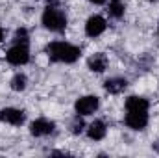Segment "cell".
I'll use <instances>...</instances> for the list:
<instances>
[{
	"instance_id": "cell-1",
	"label": "cell",
	"mask_w": 159,
	"mask_h": 158,
	"mask_svg": "<svg viewBox=\"0 0 159 158\" xmlns=\"http://www.w3.org/2000/svg\"><path fill=\"white\" fill-rule=\"evenodd\" d=\"M148 101L137 95L126 99V117L124 123L133 130H143L148 125Z\"/></svg>"
},
{
	"instance_id": "cell-2",
	"label": "cell",
	"mask_w": 159,
	"mask_h": 158,
	"mask_svg": "<svg viewBox=\"0 0 159 158\" xmlns=\"http://www.w3.org/2000/svg\"><path fill=\"white\" fill-rule=\"evenodd\" d=\"M44 52L48 54V58L52 62H61V63H74L81 56L80 47L65 43V41H54V43L46 45Z\"/></svg>"
},
{
	"instance_id": "cell-3",
	"label": "cell",
	"mask_w": 159,
	"mask_h": 158,
	"mask_svg": "<svg viewBox=\"0 0 159 158\" xmlns=\"http://www.w3.org/2000/svg\"><path fill=\"white\" fill-rule=\"evenodd\" d=\"M43 24L50 32H63L67 28V15L59 7L48 6L44 9V13H43Z\"/></svg>"
},
{
	"instance_id": "cell-4",
	"label": "cell",
	"mask_w": 159,
	"mask_h": 158,
	"mask_svg": "<svg viewBox=\"0 0 159 158\" xmlns=\"http://www.w3.org/2000/svg\"><path fill=\"white\" fill-rule=\"evenodd\" d=\"M6 60H7V63H11V65H24V63H28V60H30L28 45H19V43H15V45L6 52Z\"/></svg>"
},
{
	"instance_id": "cell-5",
	"label": "cell",
	"mask_w": 159,
	"mask_h": 158,
	"mask_svg": "<svg viewBox=\"0 0 159 158\" xmlns=\"http://www.w3.org/2000/svg\"><path fill=\"white\" fill-rule=\"evenodd\" d=\"M98 106H100V101L94 95H85V97L78 99L76 104H74L76 114H80V116H91L98 110Z\"/></svg>"
},
{
	"instance_id": "cell-6",
	"label": "cell",
	"mask_w": 159,
	"mask_h": 158,
	"mask_svg": "<svg viewBox=\"0 0 159 158\" xmlns=\"http://www.w3.org/2000/svg\"><path fill=\"white\" fill-rule=\"evenodd\" d=\"M106 28H107L106 19L100 17V15H93V17H89L87 24H85V34L89 37H98V36H102L106 32Z\"/></svg>"
},
{
	"instance_id": "cell-7",
	"label": "cell",
	"mask_w": 159,
	"mask_h": 158,
	"mask_svg": "<svg viewBox=\"0 0 159 158\" xmlns=\"http://www.w3.org/2000/svg\"><path fill=\"white\" fill-rule=\"evenodd\" d=\"M54 128H56V125H54V121H50V119H35L32 125H30V132H32V136H35V138H41V136H48V134H52L54 132Z\"/></svg>"
},
{
	"instance_id": "cell-8",
	"label": "cell",
	"mask_w": 159,
	"mask_h": 158,
	"mask_svg": "<svg viewBox=\"0 0 159 158\" xmlns=\"http://www.w3.org/2000/svg\"><path fill=\"white\" fill-rule=\"evenodd\" d=\"M24 119H26V114L22 110H17V108H4V110H0V121L2 123L19 126V125L24 123Z\"/></svg>"
},
{
	"instance_id": "cell-9",
	"label": "cell",
	"mask_w": 159,
	"mask_h": 158,
	"mask_svg": "<svg viewBox=\"0 0 159 158\" xmlns=\"http://www.w3.org/2000/svg\"><path fill=\"white\" fill-rule=\"evenodd\" d=\"M87 67H89L93 73H104L106 67H107V56L102 54V52L93 54V56L89 58V62H87Z\"/></svg>"
},
{
	"instance_id": "cell-10",
	"label": "cell",
	"mask_w": 159,
	"mask_h": 158,
	"mask_svg": "<svg viewBox=\"0 0 159 158\" xmlns=\"http://www.w3.org/2000/svg\"><path fill=\"white\" fill-rule=\"evenodd\" d=\"M106 132H107L106 123H104V121H100V119L93 121V123L89 125V128H87V136H89L91 140H94V141L104 140V138H106Z\"/></svg>"
},
{
	"instance_id": "cell-11",
	"label": "cell",
	"mask_w": 159,
	"mask_h": 158,
	"mask_svg": "<svg viewBox=\"0 0 159 158\" xmlns=\"http://www.w3.org/2000/svg\"><path fill=\"white\" fill-rule=\"evenodd\" d=\"M126 87H128V82L124 78H119V77L107 78L104 82V89H106L107 93H111V95H119V93H122Z\"/></svg>"
},
{
	"instance_id": "cell-12",
	"label": "cell",
	"mask_w": 159,
	"mask_h": 158,
	"mask_svg": "<svg viewBox=\"0 0 159 158\" xmlns=\"http://www.w3.org/2000/svg\"><path fill=\"white\" fill-rule=\"evenodd\" d=\"M124 11H126V6H124L122 0H109V6H107L109 17H113V19H122V17H124Z\"/></svg>"
},
{
	"instance_id": "cell-13",
	"label": "cell",
	"mask_w": 159,
	"mask_h": 158,
	"mask_svg": "<svg viewBox=\"0 0 159 158\" xmlns=\"http://www.w3.org/2000/svg\"><path fill=\"white\" fill-rule=\"evenodd\" d=\"M26 84H28V78H26V75H22V73H17L11 82H9V86H11V89L13 91H24L26 89Z\"/></svg>"
},
{
	"instance_id": "cell-14",
	"label": "cell",
	"mask_w": 159,
	"mask_h": 158,
	"mask_svg": "<svg viewBox=\"0 0 159 158\" xmlns=\"http://www.w3.org/2000/svg\"><path fill=\"white\" fill-rule=\"evenodd\" d=\"M28 39H30V36H28V30H26V28H19V30L15 32V37H13L15 43H19V45H28Z\"/></svg>"
},
{
	"instance_id": "cell-15",
	"label": "cell",
	"mask_w": 159,
	"mask_h": 158,
	"mask_svg": "<svg viewBox=\"0 0 159 158\" xmlns=\"http://www.w3.org/2000/svg\"><path fill=\"white\" fill-rule=\"evenodd\" d=\"M83 128H85V123H83V119L80 117V114H78L76 117L72 119L70 130H72V134H81V132H83Z\"/></svg>"
},
{
	"instance_id": "cell-16",
	"label": "cell",
	"mask_w": 159,
	"mask_h": 158,
	"mask_svg": "<svg viewBox=\"0 0 159 158\" xmlns=\"http://www.w3.org/2000/svg\"><path fill=\"white\" fill-rule=\"evenodd\" d=\"M46 2H48V6H57L59 0H46Z\"/></svg>"
},
{
	"instance_id": "cell-17",
	"label": "cell",
	"mask_w": 159,
	"mask_h": 158,
	"mask_svg": "<svg viewBox=\"0 0 159 158\" xmlns=\"http://www.w3.org/2000/svg\"><path fill=\"white\" fill-rule=\"evenodd\" d=\"M89 2H93V4H96V6H100V4H104L106 0H89Z\"/></svg>"
},
{
	"instance_id": "cell-18",
	"label": "cell",
	"mask_w": 159,
	"mask_h": 158,
	"mask_svg": "<svg viewBox=\"0 0 159 158\" xmlns=\"http://www.w3.org/2000/svg\"><path fill=\"white\" fill-rule=\"evenodd\" d=\"M152 147H154V151H156V153H159V140L154 143V145H152Z\"/></svg>"
},
{
	"instance_id": "cell-19",
	"label": "cell",
	"mask_w": 159,
	"mask_h": 158,
	"mask_svg": "<svg viewBox=\"0 0 159 158\" xmlns=\"http://www.w3.org/2000/svg\"><path fill=\"white\" fill-rule=\"evenodd\" d=\"M2 39H4V30H2V26H0V43H2Z\"/></svg>"
}]
</instances>
